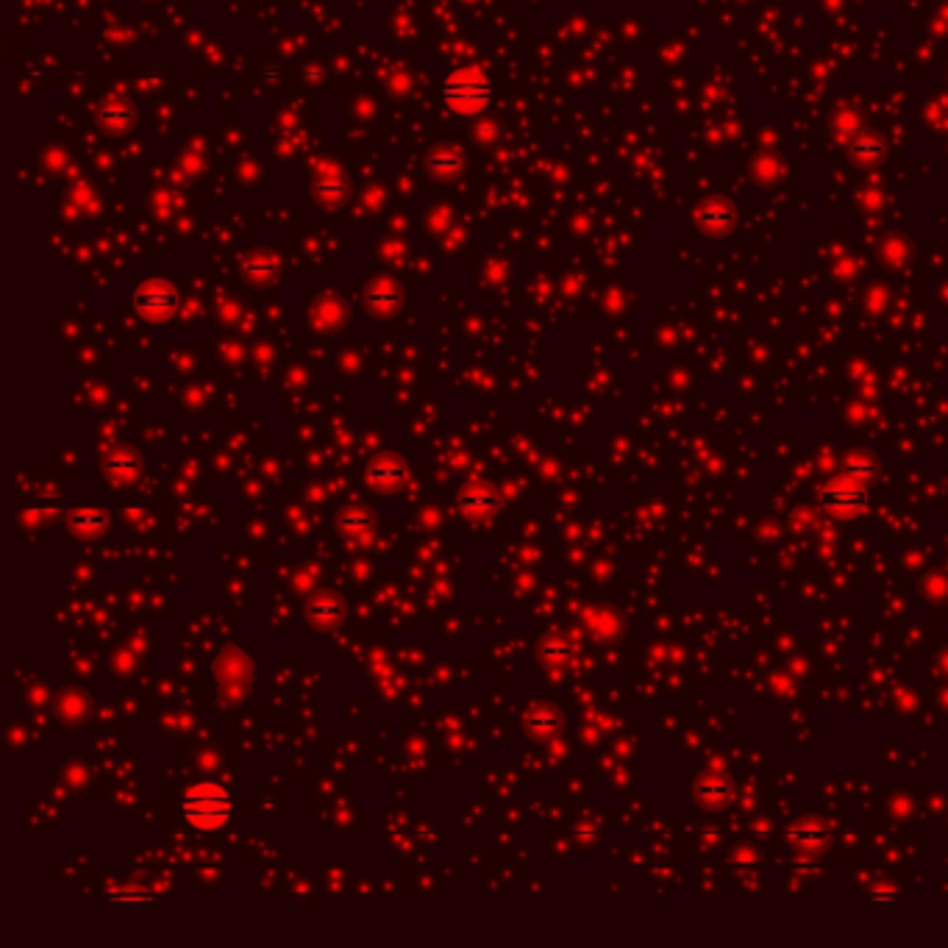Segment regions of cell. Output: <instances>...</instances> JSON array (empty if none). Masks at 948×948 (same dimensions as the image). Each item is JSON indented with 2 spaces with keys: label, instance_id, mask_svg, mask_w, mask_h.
Returning a JSON list of instances; mask_svg holds the SVG:
<instances>
[{
  "label": "cell",
  "instance_id": "obj_1",
  "mask_svg": "<svg viewBox=\"0 0 948 948\" xmlns=\"http://www.w3.org/2000/svg\"><path fill=\"white\" fill-rule=\"evenodd\" d=\"M181 812H184V820L198 829V831H214L220 829L222 823H229V818L234 815V799L232 793L222 788V785H214V782H201V785H192L184 799H181Z\"/></svg>",
  "mask_w": 948,
  "mask_h": 948
},
{
  "label": "cell",
  "instance_id": "obj_2",
  "mask_svg": "<svg viewBox=\"0 0 948 948\" xmlns=\"http://www.w3.org/2000/svg\"><path fill=\"white\" fill-rule=\"evenodd\" d=\"M492 95L489 81L479 73V70H457L448 81H445L442 98L448 106H454L457 111H479Z\"/></svg>",
  "mask_w": 948,
  "mask_h": 948
},
{
  "label": "cell",
  "instance_id": "obj_3",
  "mask_svg": "<svg viewBox=\"0 0 948 948\" xmlns=\"http://www.w3.org/2000/svg\"><path fill=\"white\" fill-rule=\"evenodd\" d=\"M134 306L145 317H170L179 306V293L170 284H145L134 293Z\"/></svg>",
  "mask_w": 948,
  "mask_h": 948
},
{
  "label": "cell",
  "instance_id": "obj_4",
  "mask_svg": "<svg viewBox=\"0 0 948 948\" xmlns=\"http://www.w3.org/2000/svg\"><path fill=\"white\" fill-rule=\"evenodd\" d=\"M70 529L78 537L92 540L106 531V512L100 507H78L70 512Z\"/></svg>",
  "mask_w": 948,
  "mask_h": 948
},
{
  "label": "cell",
  "instance_id": "obj_5",
  "mask_svg": "<svg viewBox=\"0 0 948 948\" xmlns=\"http://www.w3.org/2000/svg\"><path fill=\"white\" fill-rule=\"evenodd\" d=\"M404 473L407 470H404L401 462H396L393 457H381L378 462L370 465L367 479H370L373 487H393V484H398L404 479Z\"/></svg>",
  "mask_w": 948,
  "mask_h": 948
},
{
  "label": "cell",
  "instance_id": "obj_6",
  "mask_svg": "<svg viewBox=\"0 0 948 948\" xmlns=\"http://www.w3.org/2000/svg\"><path fill=\"white\" fill-rule=\"evenodd\" d=\"M340 615V603L331 601V598H317L309 603V618L314 621H328V618H337Z\"/></svg>",
  "mask_w": 948,
  "mask_h": 948
},
{
  "label": "cell",
  "instance_id": "obj_7",
  "mask_svg": "<svg viewBox=\"0 0 948 948\" xmlns=\"http://www.w3.org/2000/svg\"><path fill=\"white\" fill-rule=\"evenodd\" d=\"M370 526H373V518L367 515V512H356V515H345L343 518V529L348 531V534H367L370 531Z\"/></svg>",
  "mask_w": 948,
  "mask_h": 948
}]
</instances>
